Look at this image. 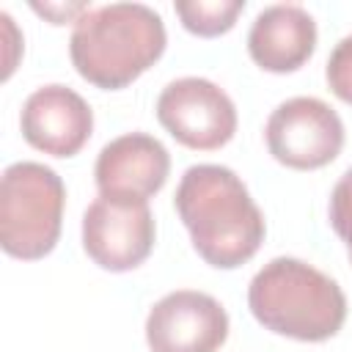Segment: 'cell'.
Wrapping results in <instances>:
<instances>
[{"label": "cell", "mask_w": 352, "mask_h": 352, "mask_svg": "<svg viewBox=\"0 0 352 352\" xmlns=\"http://www.w3.org/2000/svg\"><path fill=\"white\" fill-rule=\"evenodd\" d=\"M19 126L33 148L50 157H74L94 132V110L74 88L52 82L25 99Z\"/></svg>", "instance_id": "cell-10"}, {"label": "cell", "mask_w": 352, "mask_h": 352, "mask_svg": "<svg viewBox=\"0 0 352 352\" xmlns=\"http://www.w3.org/2000/svg\"><path fill=\"white\" fill-rule=\"evenodd\" d=\"M316 50V22L297 3L267 6L248 30V52L256 66L272 74L297 72Z\"/></svg>", "instance_id": "cell-11"}, {"label": "cell", "mask_w": 352, "mask_h": 352, "mask_svg": "<svg viewBox=\"0 0 352 352\" xmlns=\"http://www.w3.org/2000/svg\"><path fill=\"white\" fill-rule=\"evenodd\" d=\"M270 154L294 170L330 165L344 148L341 116L316 96H292L280 102L264 126Z\"/></svg>", "instance_id": "cell-5"}, {"label": "cell", "mask_w": 352, "mask_h": 352, "mask_svg": "<svg viewBox=\"0 0 352 352\" xmlns=\"http://www.w3.org/2000/svg\"><path fill=\"white\" fill-rule=\"evenodd\" d=\"M173 206L195 253L217 270L242 267L264 242V214L245 182L226 165H190L176 187Z\"/></svg>", "instance_id": "cell-1"}, {"label": "cell", "mask_w": 352, "mask_h": 352, "mask_svg": "<svg viewBox=\"0 0 352 352\" xmlns=\"http://www.w3.org/2000/svg\"><path fill=\"white\" fill-rule=\"evenodd\" d=\"M327 212H330V226L346 245V253L352 261V168L344 170V176L336 182Z\"/></svg>", "instance_id": "cell-13"}, {"label": "cell", "mask_w": 352, "mask_h": 352, "mask_svg": "<svg viewBox=\"0 0 352 352\" xmlns=\"http://www.w3.org/2000/svg\"><path fill=\"white\" fill-rule=\"evenodd\" d=\"M63 179L33 160L14 162L0 179V245L14 258H44L60 236Z\"/></svg>", "instance_id": "cell-4"}, {"label": "cell", "mask_w": 352, "mask_h": 352, "mask_svg": "<svg viewBox=\"0 0 352 352\" xmlns=\"http://www.w3.org/2000/svg\"><path fill=\"white\" fill-rule=\"evenodd\" d=\"M162 16L143 3H110L88 8L72 30L69 55L82 80L102 91L135 82L165 52Z\"/></svg>", "instance_id": "cell-2"}, {"label": "cell", "mask_w": 352, "mask_h": 352, "mask_svg": "<svg viewBox=\"0 0 352 352\" xmlns=\"http://www.w3.org/2000/svg\"><path fill=\"white\" fill-rule=\"evenodd\" d=\"M88 8H91L88 3H66V6L63 3H44V6L41 3H33V11L41 14V16H47L52 25H66L69 19L77 22Z\"/></svg>", "instance_id": "cell-15"}, {"label": "cell", "mask_w": 352, "mask_h": 352, "mask_svg": "<svg viewBox=\"0 0 352 352\" xmlns=\"http://www.w3.org/2000/svg\"><path fill=\"white\" fill-rule=\"evenodd\" d=\"M154 214L148 201L94 198L82 214V248L107 272H129L154 250Z\"/></svg>", "instance_id": "cell-7"}, {"label": "cell", "mask_w": 352, "mask_h": 352, "mask_svg": "<svg viewBox=\"0 0 352 352\" xmlns=\"http://www.w3.org/2000/svg\"><path fill=\"white\" fill-rule=\"evenodd\" d=\"M170 173L168 148L148 132H126L102 146L94 179L99 195L118 201H148Z\"/></svg>", "instance_id": "cell-9"}, {"label": "cell", "mask_w": 352, "mask_h": 352, "mask_svg": "<svg viewBox=\"0 0 352 352\" xmlns=\"http://www.w3.org/2000/svg\"><path fill=\"white\" fill-rule=\"evenodd\" d=\"M228 338V314L206 292L176 289L146 316L151 352H217Z\"/></svg>", "instance_id": "cell-8"}, {"label": "cell", "mask_w": 352, "mask_h": 352, "mask_svg": "<svg viewBox=\"0 0 352 352\" xmlns=\"http://www.w3.org/2000/svg\"><path fill=\"white\" fill-rule=\"evenodd\" d=\"M157 118L182 146L214 151L236 132L234 99L206 77H179L157 96Z\"/></svg>", "instance_id": "cell-6"}, {"label": "cell", "mask_w": 352, "mask_h": 352, "mask_svg": "<svg viewBox=\"0 0 352 352\" xmlns=\"http://www.w3.org/2000/svg\"><path fill=\"white\" fill-rule=\"evenodd\" d=\"M248 308L267 330L308 344L333 338L346 322L341 286L314 264L289 256L267 261L250 278Z\"/></svg>", "instance_id": "cell-3"}, {"label": "cell", "mask_w": 352, "mask_h": 352, "mask_svg": "<svg viewBox=\"0 0 352 352\" xmlns=\"http://www.w3.org/2000/svg\"><path fill=\"white\" fill-rule=\"evenodd\" d=\"M324 77H327L330 91L341 102L352 104V36H344L333 47L327 66H324Z\"/></svg>", "instance_id": "cell-14"}, {"label": "cell", "mask_w": 352, "mask_h": 352, "mask_svg": "<svg viewBox=\"0 0 352 352\" xmlns=\"http://www.w3.org/2000/svg\"><path fill=\"white\" fill-rule=\"evenodd\" d=\"M173 11L179 14L184 30L212 38L234 28L236 16L245 11V0H179L173 3Z\"/></svg>", "instance_id": "cell-12"}]
</instances>
